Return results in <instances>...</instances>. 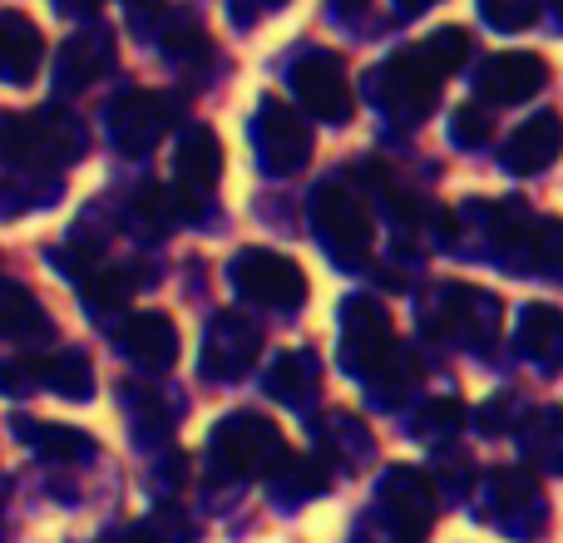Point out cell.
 I'll use <instances>...</instances> for the list:
<instances>
[{
	"label": "cell",
	"instance_id": "cell-1",
	"mask_svg": "<svg viewBox=\"0 0 563 543\" xmlns=\"http://www.w3.org/2000/svg\"><path fill=\"white\" fill-rule=\"evenodd\" d=\"M287 440L267 415L257 410H233L218 420L208 435V469L213 479H273L287 459Z\"/></svg>",
	"mask_w": 563,
	"mask_h": 543
},
{
	"label": "cell",
	"instance_id": "cell-2",
	"mask_svg": "<svg viewBox=\"0 0 563 543\" xmlns=\"http://www.w3.org/2000/svg\"><path fill=\"white\" fill-rule=\"evenodd\" d=\"M85 154V129L69 114H5L0 119V158L30 174H55Z\"/></svg>",
	"mask_w": 563,
	"mask_h": 543
},
{
	"label": "cell",
	"instance_id": "cell-3",
	"mask_svg": "<svg viewBox=\"0 0 563 543\" xmlns=\"http://www.w3.org/2000/svg\"><path fill=\"white\" fill-rule=\"evenodd\" d=\"M311 223H317V243L336 267H366L371 257V218L361 193L346 178H327L311 203Z\"/></svg>",
	"mask_w": 563,
	"mask_h": 543
},
{
	"label": "cell",
	"instance_id": "cell-4",
	"mask_svg": "<svg viewBox=\"0 0 563 543\" xmlns=\"http://www.w3.org/2000/svg\"><path fill=\"white\" fill-rule=\"evenodd\" d=\"M440 85H445V79L435 75V65L426 59L420 45L396 49V55L371 75V95H376V104L386 109L396 124H426L430 109L440 104Z\"/></svg>",
	"mask_w": 563,
	"mask_h": 543
},
{
	"label": "cell",
	"instance_id": "cell-5",
	"mask_svg": "<svg viewBox=\"0 0 563 543\" xmlns=\"http://www.w3.org/2000/svg\"><path fill=\"white\" fill-rule=\"evenodd\" d=\"M396 356L400 341L390 326V311L376 297H346V307H341V366L371 386Z\"/></svg>",
	"mask_w": 563,
	"mask_h": 543
},
{
	"label": "cell",
	"instance_id": "cell-6",
	"mask_svg": "<svg viewBox=\"0 0 563 543\" xmlns=\"http://www.w3.org/2000/svg\"><path fill=\"white\" fill-rule=\"evenodd\" d=\"M430 519H435V485H430L426 469H416V465L386 469L380 495H376L380 543H420Z\"/></svg>",
	"mask_w": 563,
	"mask_h": 543
},
{
	"label": "cell",
	"instance_id": "cell-7",
	"mask_svg": "<svg viewBox=\"0 0 563 543\" xmlns=\"http://www.w3.org/2000/svg\"><path fill=\"white\" fill-rule=\"evenodd\" d=\"M228 277H233L238 297L267 311H297L307 301V272L273 247H243L228 267Z\"/></svg>",
	"mask_w": 563,
	"mask_h": 543
},
{
	"label": "cell",
	"instance_id": "cell-8",
	"mask_svg": "<svg viewBox=\"0 0 563 543\" xmlns=\"http://www.w3.org/2000/svg\"><path fill=\"white\" fill-rule=\"evenodd\" d=\"M291 95L307 114L327 119V124H346L351 109H356L346 59L331 55V49H307L301 59H291Z\"/></svg>",
	"mask_w": 563,
	"mask_h": 543
},
{
	"label": "cell",
	"instance_id": "cell-9",
	"mask_svg": "<svg viewBox=\"0 0 563 543\" xmlns=\"http://www.w3.org/2000/svg\"><path fill=\"white\" fill-rule=\"evenodd\" d=\"M253 154L273 178H287V174H297V168H307L311 134H307V124L297 119V109L282 104V99H273V95L257 104V114H253Z\"/></svg>",
	"mask_w": 563,
	"mask_h": 543
},
{
	"label": "cell",
	"instance_id": "cell-10",
	"mask_svg": "<svg viewBox=\"0 0 563 543\" xmlns=\"http://www.w3.org/2000/svg\"><path fill=\"white\" fill-rule=\"evenodd\" d=\"M178 119V104L158 89H129L109 104V138H114L124 154H148L154 144H164L168 129Z\"/></svg>",
	"mask_w": 563,
	"mask_h": 543
},
{
	"label": "cell",
	"instance_id": "cell-11",
	"mask_svg": "<svg viewBox=\"0 0 563 543\" xmlns=\"http://www.w3.org/2000/svg\"><path fill=\"white\" fill-rule=\"evenodd\" d=\"M257 351H263V331L247 317H238V311H218L208 321V341H203V376L243 380L257 366Z\"/></svg>",
	"mask_w": 563,
	"mask_h": 543
},
{
	"label": "cell",
	"instance_id": "cell-12",
	"mask_svg": "<svg viewBox=\"0 0 563 543\" xmlns=\"http://www.w3.org/2000/svg\"><path fill=\"white\" fill-rule=\"evenodd\" d=\"M440 317L455 341H465L470 351H489V341L499 336V297L470 287V281H450L440 287Z\"/></svg>",
	"mask_w": 563,
	"mask_h": 543
},
{
	"label": "cell",
	"instance_id": "cell-13",
	"mask_svg": "<svg viewBox=\"0 0 563 543\" xmlns=\"http://www.w3.org/2000/svg\"><path fill=\"white\" fill-rule=\"evenodd\" d=\"M549 85V65L539 55H525V49H509V55H495L485 69L475 75V95L479 104H525L539 89Z\"/></svg>",
	"mask_w": 563,
	"mask_h": 543
},
{
	"label": "cell",
	"instance_id": "cell-14",
	"mask_svg": "<svg viewBox=\"0 0 563 543\" xmlns=\"http://www.w3.org/2000/svg\"><path fill=\"white\" fill-rule=\"evenodd\" d=\"M559 154H563V119L554 109H539L534 119H525V124L499 144V164L519 178H534V174H544V168H554Z\"/></svg>",
	"mask_w": 563,
	"mask_h": 543
},
{
	"label": "cell",
	"instance_id": "cell-15",
	"mask_svg": "<svg viewBox=\"0 0 563 543\" xmlns=\"http://www.w3.org/2000/svg\"><path fill=\"white\" fill-rule=\"evenodd\" d=\"M489 499H495V505L485 509L489 524L515 529V534L544 529V495H539V479L525 475V469H499V475L489 479Z\"/></svg>",
	"mask_w": 563,
	"mask_h": 543
},
{
	"label": "cell",
	"instance_id": "cell-16",
	"mask_svg": "<svg viewBox=\"0 0 563 543\" xmlns=\"http://www.w3.org/2000/svg\"><path fill=\"white\" fill-rule=\"evenodd\" d=\"M218 174H223V144H218L213 129L194 124L184 138H178V154H174V178H178V193L188 203H198L203 193H213Z\"/></svg>",
	"mask_w": 563,
	"mask_h": 543
},
{
	"label": "cell",
	"instance_id": "cell-17",
	"mask_svg": "<svg viewBox=\"0 0 563 543\" xmlns=\"http://www.w3.org/2000/svg\"><path fill=\"white\" fill-rule=\"evenodd\" d=\"M119 351L139 370H168L178 361V331L158 311H139V317H129L119 326Z\"/></svg>",
	"mask_w": 563,
	"mask_h": 543
},
{
	"label": "cell",
	"instance_id": "cell-18",
	"mask_svg": "<svg viewBox=\"0 0 563 543\" xmlns=\"http://www.w3.org/2000/svg\"><path fill=\"white\" fill-rule=\"evenodd\" d=\"M45 59V35L30 15L20 10H0V79L5 85H30Z\"/></svg>",
	"mask_w": 563,
	"mask_h": 543
},
{
	"label": "cell",
	"instance_id": "cell-19",
	"mask_svg": "<svg viewBox=\"0 0 563 543\" xmlns=\"http://www.w3.org/2000/svg\"><path fill=\"white\" fill-rule=\"evenodd\" d=\"M505 257L519 272L563 277V218H525V223H519V233L509 237Z\"/></svg>",
	"mask_w": 563,
	"mask_h": 543
},
{
	"label": "cell",
	"instance_id": "cell-20",
	"mask_svg": "<svg viewBox=\"0 0 563 543\" xmlns=\"http://www.w3.org/2000/svg\"><path fill=\"white\" fill-rule=\"evenodd\" d=\"M519 351L539 370H559L563 366V311L549 307V301H529L525 317H519Z\"/></svg>",
	"mask_w": 563,
	"mask_h": 543
},
{
	"label": "cell",
	"instance_id": "cell-21",
	"mask_svg": "<svg viewBox=\"0 0 563 543\" xmlns=\"http://www.w3.org/2000/svg\"><path fill=\"white\" fill-rule=\"evenodd\" d=\"M109 65H114V45H109L104 30H79V35L65 40V49H59V89L95 85Z\"/></svg>",
	"mask_w": 563,
	"mask_h": 543
},
{
	"label": "cell",
	"instance_id": "cell-22",
	"mask_svg": "<svg viewBox=\"0 0 563 543\" xmlns=\"http://www.w3.org/2000/svg\"><path fill=\"white\" fill-rule=\"evenodd\" d=\"M15 435L25 440L40 459H55V465H79V459L95 455V440H89L85 430L55 425V420H45V425H35V420H15Z\"/></svg>",
	"mask_w": 563,
	"mask_h": 543
},
{
	"label": "cell",
	"instance_id": "cell-23",
	"mask_svg": "<svg viewBox=\"0 0 563 543\" xmlns=\"http://www.w3.org/2000/svg\"><path fill=\"white\" fill-rule=\"evenodd\" d=\"M49 317L20 281H0V336L5 341H45L49 336Z\"/></svg>",
	"mask_w": 563,
	"mask_h": 543
},
{
	"label": "cell",
	"instance_id": "cell-24",
	"mask_svg": "<svg viewBox=\"0 0 563 543\" xmlns=\"http://www.w3.org/2000/svg\"><path fill=\"white\" fill-rule=\"evenodd\" d=\"M317 361H311V351H287V356L273 361V370H267V396L282 400V406H311V396H317Z\"/></svg>",
	"mask_w": 563,
	"mask_h": 543
},
{
	"label": "cell",
	"instance_id": "cell-25",
	"mask_svg": "<svg viewBox=\"0 0 563 543\" xmlns=\"http://www.w3.org/2000/svg\"><path fill=\"white\" fill-rule=\"evenodd\" d=\"M40 386L65 400H89L95 396V370L79 351H55V356H40Z\"/></svg>",
	"mask_w": 563,
	"mask_h": 543
},
{
	"label": "cell",
	"instance_id": "cell-26",
	"mask_svg": "<svg viewBox=\"0 0 563 543\" xmlns=\"http://www.w3.org/2000/svg\"><path fill=\"white\" fill-rule=\"evenodd\" d=\"M158 45H164V55H174L178 65H188V59H208V30L194 10H164Z\"/></svg>",
	"mask_w": 563,
	"mask_h": 543
},
{
	"label": "cell",
	"instance_id": "cell-27",
	"mask_svg": "<svg viewBox=\"0 0 563 543\" xmlns=\"http://www.w3.org/2000/svg\"><path fill=\"white\" fill-rule=\"evenodd\" d=\"M129 287H134V281H129L119 267H104V263L89 267L85 277H79V291H85V301H89V311H95V317H104V311L124 307V301H129Z\"/></svg>",
	"mask_w": 563,
	"mask_h": 543
},
{
	"label": "cell",
	"instance_id": "cell-28",
	"mask_svg": "<svg viewBox=\"0 0 563 543\" xmlns=\"http://www.w3.org/2000/svg\"><path fill=\"white\" fill-rule=\"evenodd\" d=\"M273 479H277V495L287 499V505H301V499H311V495H321V489H327V469H321V459L287 455Z\"/></svg>",
	"mask_w": 563,
	"mask_h": 543
},
{
	"label": "cell",
	"instance_id": "cell-29",
	"mask_svg": "<svg viewBox=\"0 0 563 543\" xmlns=\"http://www.w3.org/2000/svg\"><path fill=\"white\" fill-rule=\"evenodd\" d=\"M426 59L435 65V75L445 79V75H455V69H465V59H470V35L460 25H445V30H435V35L426 40Z\"/></svg>",
	"mask_w": 563,
	"mask_h": 543
},
{
	"label": "cell",
	"instance_id": "cell-30",
	"mask_svg": "<svg viewBox=\"0 0 563 543\" xmlns=\"http://www.w3.org/2000/svg\"><path fill=\"white\" fill-rule=\"evenodd\" d=\"M525 445H529V455H534L539 465H549V469H559V475H563V410L539 415L534 425H529Z\"/></svg>",
	"mask_w": 563,
	"mask_h": 543
},
{
	"label": "cell",
	"instance_id": "cell-31",
	"mask_svg": "<svg viewBox=\"0 0 563 543\" xmlns=\"http://www.w3.org/2000/svg\"><path fill=\"white\" fill-rule=\"evenodd\" d=\"M124 400H129V410H134V435L139 440H168V406L154 396L148 386H139V390H124Z\"/></svg>",
	"mask_w": 563,
	"mask_h": 543
},
{
	"label": "cell",
	"instance_id": "cell-32",
	"mask_svg": "<svg viewBox=\"0 0 563 543\" xmlns=\"http://www.w3.org/2000/svg\"><path fill=\"white\" fill-rule=\"evenodd\" d=\"M465 425V406L460 400H430V406L416 410V420H410V435L420 440H440V435H455V430Z\"/></svg>",
	"mask_w": 563,
	"mask_h": 543
},
{
	"label": "cell",
	"instance_id": "cell-33",
	"mask_svg": "<svg viewBox=\"0 0 563 543\" xmlns=\"http://www.w3.org/2000/svg\"><path fill=\"white\" fill-rule=\"evenodd\" d=\"M321 435L331 440V450H336L346 465H361V459L371 455V435L361 430L356 415H327V425H321Z\"/></svg>",
	"mask_w": 563,
	"mask_h": 543
},
{
	"label": "cell",
	"instance_id": "cell-34",
	"mask_svg": "<svg viewBox=\"0 0 563 543\" xmlns=\"http://www.w3.org/2000/svg\"><path fill=\"white\" fill-rule=\"evenodd\" d=\"M450 138H455L460 148H479V144H489L495 138V114H489L485 104H460L455 109V119H450Z\"/></svg>",
	"mask_w": 563,
	"mask_h": 543
},
{
	"label": "cell",
	"instance_id": "cell-35",
	"mask_svg": "<svg viewBox=\"0 0 563 543\" xmlns=\"http://www.w3.org/2000/svg\"><path fill=\"white\" fill-rule=\"evenodd\" d=\"M134 543H194V524H188V514H178L174 505H164L158 514H148L144 524L134 529Z\"/></svg>",
	"mask_w": 563,
	"mask_h": 543
},
{
	"label": "cell",
	"instance_id": "cell-36",
	"mask_svg": "<svg viewBox=\"0 0 563 543\" xmlns=\"http://www.w3.org/2000/svg\"><path fill=\"white\" fill-rule=\"evenodd\" d=\"M479 15L495 30H529L539 20V0H479Z\"/></svg>",
	"mask_w": 563,
	"mask_h": 543
},
{
	"label": "cell",
	"instance_id": "cell-37",
	"mask_svg": "<svg viewBox=\"0 0 563 543\" xmlns=\"http://www.w3.org/2000/svg\"><path fill=\"white\" fill-rule=\"evenodd\" d=\"M129 5V15H134V30L144 25V30H154V20L164 15V0H124Z\"/></svg>",
	"mask_w": 563,
	"mask_h": 543
},
{
	"label": "cell",
	"instance_id": "cell-38",
	"mask_svg": "<svg viewBox=\"0 0 563 543\" xmlns=\"http://www.w3.org/2000/svg\"><path fill=\"white\" fill-rule=\"evenodd\" d=\"M479 425H485L489 435H495V430H509V425H515V420H509V396L489 400V406H485V420H479Z\"/></svg>",
	"mask_w": 563,
	"mask_h": 543
},
{
	"label": "cell",
	"instance_id": "cell-39",
	"mask_svg": "<svg viewBox=\"0 0 563 543\" xmlns=\"http://www.w3.org/2000/svg\"><path fill=\"white\" fill-rule=\"evenodd\" d=\"M430 5H440V0H396V10H400V15H426Z\"/></svg>",
	"mask_w": 563,
	"mask_h": 543
},
{
	"label": "cell",
	"instance_id": "cell-40",
	"mask_svg": "<svg viewBox=\"0 0 563 543\" xmlns=\"http://www.w3.org/2000/svg\"><path fill=\"white\" fill-rule=\"evenodd\" d=\"M65 10H75V15H89V10H99V0H59Z\"/></svg>",
	"mask_w": 563,
	"mask_h": 543
},
{
	"label": "cell",
	"instance_id": "cell-41",
	"mask_svg": "<svg viewBox=\"0 0 563 543\" xmlns=\"http://www.w3.org/2000/svg\"><path fill=\"white\" fill-rule=\"evenodd\" d=\"M331 5H336V10H341V15H356V10H361V5H366V0H331Z\"/></svg>",
	"mask_w": 563,
	"mask_h": 543
},
{
	"label": "cell",
	"instance_id": "cell-42",
	"mask_svg": "<svg viewBox=\"0 0 563 543\" xmlns=\"http://www.w3.org/2000/svg\"><path fill=\"white\" fill-rule=\"evenodd\" d=\"M282 5V0H257V10H277Z\"/></svg>",
	"mask_w": 563,
	"mask_h": 543
},
{
	"label": "cell",
	"instance_id": "cell-43",
	"mask_svg": "<svg viewBox=\"0 0 563 543\" xmlns=\"http://www.w3.org/2000/svg\"><path fill=\"white\" fill-rule=\"evenodd\" d=\"M554 5H559V15H563V0H554Z\"/></svg>",
	"mask_w": 563,
	"mask_h": 543
}]
</instances>
